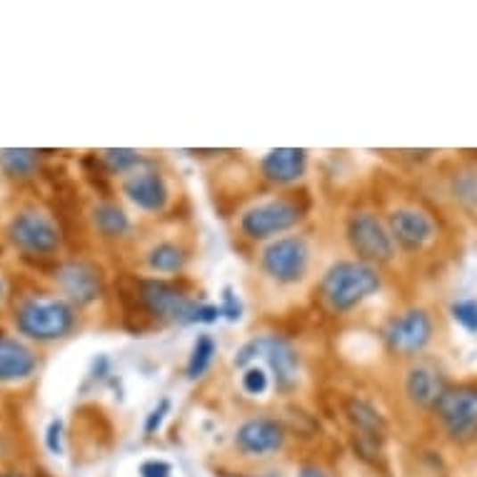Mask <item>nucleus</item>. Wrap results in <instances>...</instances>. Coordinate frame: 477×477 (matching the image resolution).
Listing matches in <instances>:
<instances>
[{"label": "nucleus", "instance_id": "27", "mask_svg": "<svg viewBox=\"0 0 477 477\" xmlns=\"http://www.w3.org/2000/svg\"><path fill=\"white\" fill-rule=\"evenodd\" d=\"M258 355H263V335H260V338L248 340V342H245V345L235 352V360H233V365H235V367H248V365H251Z\"/></svg>", "mask_w": 477, "mask_h": 477}, {"label": "nucleus", "instance_id": "16", "mask_svg": "<svg viewBox=\"0 0 477 477\" xmlns=\"http://www.w3.org/2000/svg\"><path fill=\"white\" fill-rule=\"evenodd\" d=\"M263 355L270 365V370H273L277 388L292 390L298 385L300 358L288 340L280 338V335H263Z\"/></svg>", "mask_w": 477, "mask_h": 477}, {"label": "nucleus", "instance_id": "26", "mask_svg": "<svg viewBox=\"0 0 477 477\" xmlns=\"http://www.w3.org/2000/svg\"><path fill=\"white\" fill-rule=\"evenodd\" d=\"M240 388L245 390L248 395H263L267 390V375L260 367H248L243 377H240Z\"/></svg>", "mask_w": 477, "mask_h": 477}, {"label": "nucleus", "instance_id": "7", "mask_svg": "<svg viewBox=\"0 0 477 477\" xmlns=\"http://www.w3.org/2000/svg\"><path fill=\"white\" fill-rule=\"evenodd\" d=\"M432 410L452 442H470L477 438V382L445 388Z\"/></svg>", "mask_w": 477, "mask_h": 477}, {"label": "nucleus", "instance_id": "32", "mask_svg": "<svg viewBox=\"0 0 477 477\" xmlns=\"http://www.w3.org/2000/svg\"><path fill=\"white\" fill-rule=\"evenodd\" d=\"M298 477H330V475H327V473H323L320 467L305 465V467H300V473H298Z\"/></svg>", "mask_w": 477, "mask_h": 477}, {"label": "nucleus", "instance_id": "13", "mask_svg": "<svg viewBox=\"0 0 477 477\" xmlns=\"http://www.w3.org/2000/svg\"><path fill=\"white\" fill-rule=\"evenodd\" d=\"M123 193L143 213H163L168 198H170L165 177L152 168H138V170L127 173L123 180Z\"/></svg>", "mask_w": 477, "mask_h": 477}, {"label": "nucleus", "instance_id": "22", "mask_svg": "<svg viewBox=\"0 0 477 477\" xmlns=\"http://www.w3.org/2000/svg\"><path fill=\"white\" fill-rule=\"evenodd\" d=\"M101 165L108 170V173H113V176H123V173H133V170H138L140 165H145V158H143V152L138 151H127V148H111V151H103L101 152Z\"/></svg>", "mask_w": 477, "mask_h": 477}, {"label": "nucleus", "instance_id": "2", "mask_svg": "<svg viewBox=\"0 0 477 477\" xmlns=\"http://www.w3.org/2000/svg\"><path fill=\"white\" fill-rule=\"evenodd\" d=\"M380 288L382 277L377 267L360 260H338L325 270L317 285V295L330 313L345 315L373 298Z\"/></svg>", "mask_w": 477, "mask_h": 477}, {"label": "nucleus", "instance_id": "34", "mask_svg": "<svg viewBox=\"0 0 477 477\" xmlns=\"http://www.w3.org/2000/svg\"><path fill=\"white\" fill-rule=\"evenodd\" d=\"M0 477H23V475H15V473H5V475H0Z\"/></svg>", "mask_w": 477, "mask_h": 477}, {"label": "nucleus", "instance_id": "23", "mask_svg": "<svg viewBox=\"0 0 477 477\" xmlns=\"http://www.w3.org/2000/svg\"><path fill=\"white\" fill-rule=\"evenodd\" d=\"M215 350H218V345H215L213 335L202 333V335L195 338V342H193V350H190V358H188L190 380H198V377L205 375V370H208L210 363H213Z\"/></svg>", "mask_w": 477, "mask_h": 477}, {"label": "nucleus", "instance_id": "8", "mask_svg": "<svg viewBox=\"0 0 477 477\" xmlns=\"http://www.w3.org/2000/svg\"><path fill=\"white\" fill-rule=\"evenodd\" d=\"M310 265V245L302 235L270 240L260 252L263 273L277 285H298Z\"/></svg>", "mask_w": 477, "mask_h": 477}, {"label": "nucleus", "instance_id": "10", "mask_svg": "<svg viewBox=\"0 0 477 477\" xmlns=\"http://www.w3.org/2000/svg\"><path fill=\"white\" fill-rule=\"evenodd\" d=\"M390 235L395 240V248H402L405 252H423L438 235L435 220L413 205H400L388 213Z\"/></svg>", "mask_w": 477, "mask_h": 477}, {"label": "nucleus", "instance_id": "4", "mask_svg": "<svg viewBox=\"0 0 477 477\" xmlns=\"http://www.w3.org/2000/svg\"><path fill=\"white\" fill-rule=\"evenodd\" d=\"M15 325L30 340L53 342L76 327V310L61 298H28L15 310Z\"/></svg>", "mask_w": 477, "mask_h": 477}, {"label": "nucleus", "instance_id": "28", "mask_svg": "<svg viewBox=\"0 0 477 477\" xmlns=\"http://www.w3.org/2000/svg\"><path fill=\"white\" fill-rule=\"evenodd\" d=\"M168 413H170V400H168V398H163V400L158 402L151 413H148V417H145V427H143V430H145V435H148V438H151V435H155V432L160 430L165 415Z\"/></svg>", "mask_w": 477, "mask_h": 477}, {"label": "nucleus", "instance_id": "30", "mask_svg": "<svg viewBox=\"0 0 477 477\" xmlns=\"http://www.w3.org/2000/svg\"><path fill=\"white\" fill-rule=\"evenodd\" d=\"M220 313L226 315L227 320H240L243 308H240V300L233 295V290L230 288L223 290V305H220Z\"/></svg>", "mask_w": 477, "mask_h": 477}, {"label": "nucleus", "instance_id": "1", "mask_svg": "<svg viewBox=\"0 0 477 477\" xmlns=\"http://www.w3.org/2000/svg\"><path fill=\"white\" fill-rule=\"evenodd\" d=\"M136 302L158 323L173 325H210L220 320V308L210 302H198L173 280L163 277H143L136 283Z\"/></svg>", "mask_w": 477, "mask_h": 477}, {"label": "nucleus", "instance_id": "25", "mask_svg": "<svg viewBox=\"0 0 477 477\" xmlns=\"http://www.w3.org/2000/svg\"><path fill=\"white\" fill-rule=\"evenodd\" d=\"M455 198L470 208H477V173H460L452 183Z\"/></svg>", "mask_w": 477, "mask_h": 477}, {"label": "nucleus", "instance_id": "15", "mask_svg": "<svg viewBox=\"0 0 477 477\" xmlns=\"http://www.w3.org/2000/svg\"><path fill=\"white\" fill-rule=\"evenodd\" d=\"M448 388L440 377V370L430 363H415L407 367L405 380H402V390L405 398L413 402L415 407H435L440 400L442 390Z\"/></svg>", "mask_w": 477, "mask_h": 477}, {"label": "nucleus", "instance_id": "5", "mask_svg": "<svg viewBox=\"0 0 477 477\" xmlns=\"http://www.w3.org/2000/svg\"><path fill=\"white\" fill-rule=\"evenodd\" d=\"M345 240L360 263L380 267L392 263L395 258V240L390 235L388 223L373 210H355L348 215Z\"/></svg>", "mask_w": 477, "mask_h": 477}, {"label": "nucleus", "instance_id": "31", "mask_svg": "<svg viewBox=\"0 0 477 477\" xmlns=\"http://www.w3.org/2000/svg\"><path fill=\"white\" fill-rule=\"evenodd\" d=\"M140 475L143 477H173V467L160 460H151V463H143L140 467Z\"/></svg>", "mask_w": 477, "mask_h": 477}, {"label": "nucleus", "instance_id": "17", "mask_svg": "<svg viewBox=\"0 0 477 477\" xmlns=\"http://www.w3.org/2000/svg\"><path fill=\"white\" fill-rule=\"evenodd\" d=\"M38 360L23 342L0 333V382L26 380L36 373Z\"/></svg>", "mask_w": 477, "mask_h": 477}, {"label": "nucleus", "instance_id": "19", "mask_svg": "<svg viewBox=\"0 0 477 477\" xmlns=\"http://www.w3.org/2000/svg\"><path fill=\"white\" fill-rule=\"evenodd\" d=\"M93 226H95V230L101 233L103 238L118 240L126 238L130 233V218L118 202L105 201L93 208Z\"/></svg>", "mask_w": 477, "mask_h": 477}, {"label": "nucleus", "instance_id": "24", "mask_svg": "<svg viewBox=\"0 0 477 477\" xmlns=\"http://www.w3.org/2000/svg\"><path fill=\"white\" fill-rule=\"evenodd\" d=\"M452 320L457 325H463L467 333H477V300L467 298V300H455L450 305Z\"/></svg>", "mask_w": 477, "mask_h": 477}, {"label": "nucleus", "instance_id": "33", "mask_svg": "<svg viewBox=\"0 0 477 477\" xmlns=\"http://www.w3.org/2000/svg\"><path fill=\"white\" fill-rule=\"evenodd\" d=\"M3 292H5V285H3V277H0V300H3Z\"/></svg>", "mask_w": 477, "mask_h": 477}, {"label": "nucleus", "instance_id": "9", "mask_svg": "<svg viewBox=\"0 0 477 477\" xmlns=\"http://www.w3.org/2000/svg\"><path fill=\"white\" fill-rule=\"evenodd\" d=\"M8 235L21 251L28 255H38V258H51L53 252H58L61 248V230L48 215L38 210L15 215L8 227Z\"/></svg>", "mask_w": 477, "mask_h": 477}, {"label": "nucleus", "instance_id": "12", "mask_svg": "<svg viewBox=\"0 0 477 477\" xmlns=\"http://www.w3.org/2000/svg\"><path fill=\"white\" fill-rule=\"evenodd\" d=\"M285 445V427L276 417H251L235 432V448L251 457H267L283 450Z\"/></svg>", "mask_w": 477, "mask_h": 477}, {"label": "nucleus", "instance_id": "3", "mask_svg": "<svg viewBox=\"0 0 477 477\" xmlns=\"http://www.w3.org/2000/svg\"><path fill=\"white\" fill-rule=\"evenodd\" d=\"M310 210V198H300L295 195H280V198H270V201L258 202L248 208L240 215L238 227L240 233L248 240H270L285 233L290 227H295L302 218Z\"/></svg>", "mask_w": 477, "mask_h": 477}, {"label": "nucleus", "instance_id": "11", "mask_svg": "<svg viewBox=\"0 0 477 477\" xmlns=\"http://www.w3.org/2000/svg\"><path fill=\"white\" fill-rule=\"evenodd\" d=\"M55 283L63 290V295H68V300L76 302L80 308L93 305L103 295L101 270L86 260H70V263L58 265Z\"/></svg>", "mask_w": 477, "mask_h": 477}, {"label": "nucleus", "instance_id": "14", "mask_svg": "<svg viewBox=\"0 0 477 477\" xmlns=\"http://www.w3.org/2000/svg\"><path fill=\"white\" fill-rule=\"evenodd\" d=\"M258 168H260V176L270 185H280V188L295 185L308 170V151H302V148H276V151L265 152Z\"/></svg>", "mask_w": 477, "mask_h": 477}, {"label": "nucleus", "instance_id": "29", "mask_svg": "<svg viewBox=\"0 0 477 477\" xmlns=\"http://www.w3.org/2000/svg\"><path fill=\"white\" fill-rule=\"evenodd\" d=\"M45 445L53 455H61L63 452V423L61 420H53L48 430H45Z\"/></svg>", "mask_w": 477, "mask_h": 477}, {"label": "nucleus", "instance_id": "20", "mask_svg": "<svg viewBox=\"0 0 477 477\" xmlns=\"http://www.w3.org/2000/svg\"><path fill=\"white\" fill-rule=\"evenodd\" d=\"M185 263H188V252L173 240H163V243L152 245L145 255V265L152 273H160V276H176L185 267Z\"/></svg>", "mask_w": 477, "mask_h": 477}, {"label": "nucleus", "instance_id": "6", "mask_svg": "<svg viewBox=\"0 0 477 477\" xmlns=\"http://www.w3.org/2000/svg\"><path fill=\"white\" fill-rule=\"evenodd\" d=\"M432 335H435V320H432L430 310L420 308V305L395 313L382 325L385 348L402 360H413L417 355H423L427 345L432 342Z\"/></svg>", "mask_w": 477, "mask_h": 477}, {"label": "nucleus", "instance_id": "18", "mask_svg": "<svg viewBox=\"0 0 477 477\" xmlns=\"http://www.w3.org/2000/svg\"><path fill=\"white\" fill-rule=\"evenodd\" d=\"M345 410H348L350 423L355 425V430L360 432V438H363L365 442L377 445V440H382V435H385V423H382V417H380V413H377L373 402L363 400V398H350Z\"/></svg>", "mask_w": 477, "mask_h": 477}, {"label": "nucleus", "instance_id": "21", "mask_svg": "<svg viewBox=\"0 0 477 477\" xmlns=\"http://www.w3.org/2000/svg\"><path fill=\"white\" fill-rule=\"evenodd\" d=\"M0 168H3L5 176L26 180L38 170V151H28V148L0 151Z\"/></svg>", "mask_w": 477, "mask_h": 477}]
</instances>
